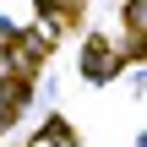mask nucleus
Returning <instances> with one entry per match:
<instances>
[{"label": "nucleus", "mask_w": 147, "mask_h": 147, "mask_svg": "<svg viewBox=\"0 0 147 147\" xmlns=\"http://www.w3.org/2000/svg\"><path fill=\"white\" fill-rule=\"evenodd\" d=\"M5 115H11V87H0V131H5Z\"/></svg>", "instance_id": "nucleus-1"}]
</instances>
